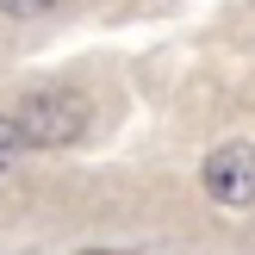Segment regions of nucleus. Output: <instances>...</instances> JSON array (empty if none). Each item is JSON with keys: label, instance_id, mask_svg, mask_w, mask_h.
<instances>
[{"label": "nucleus", "instance_id": "f257e3e1", "mask_svg": "<svg viewBox=\"0 0 255 255\" xmlns=\"http://www.w3.org/2000/svg\"><path fill=\"white\" fill-rule=\"evenodd\" d=\"M19 131H25V143H37V149H62V143H75V137L87 131V106L75 94H31L19 106Z\"/></svg>", "mask_w": 255, "mask_h": 255}, {"label": "nucleus", "instance_id": "f03ea898", "mask_svg": "<svg viewBox=\"0 0 255 255\" xmlns=\"http://www.w3.org/2000/svg\"><path fill=\"white\" fill-rule=\"evenodd\" d=\"M206 193L218 199V206H249V199H255V149L249 143L212 149V162H206Z\"/></svg>", "mask_w": 255, "mask_h": 255}, {"label": "nucleus", "instance_id": "7ed1b4c3", "mask_svg": "<svg viewBox=\"0 0 255 255\" xmlns=\"http://www.w3.org/2000/svg\"><path fill=\"white\" fill-rule=\"evenodd\" d=\"M19 149H31V143H25V131H19V119H0V168H6Z\"/></svg>", "mask_w": 255, "mask_h": 255}, {"label": "nucleus", "instance_id": "20e7f679", "mask_svg": "<svg viewBox=\"0 0 255 255\" xmlns=\"http://www.w3.org/2000/svg\"><path fill=\"white\" fill-rule=\"evenodd\" d=\"M50 0H0V12H12V19H31V12H44Z\"/></svg>", "mask_w": 255, "mask_h": 255}]
</instances>
